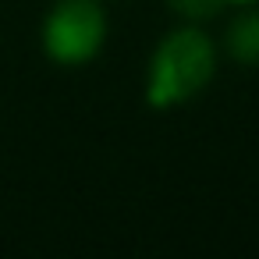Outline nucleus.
I'll return each instance as SVG.
<instances>
[{"label": "nucleus", "instance_id": "obj_3", "mask_svg": "<svg viewBox=\"0 0 259 259\" xmlns=\"http://www.w3.org/2000/svg\"><path fill=\"white\" fill-rule=\"evenodd\" d=\"M220 54H231L245 68H259V0L234 11L227 36L220 43Z\"/></svg>", "mask_w": 259, "mask_h": 259}, {"label": "nucleus", "instance_id": "obj_1", "mask_svg": "<svg viewBox=\"0 0 259 259\" xmlns=\"http://www.w3.org/2000/svg\"><path fill=\"white\" fill-rule=\"evenodd\" d=\"M220 68V43L199 25L185 22L170 29L146 64V103L153 110H174L202 96Z\"/></svg>", "mask_w": 259, "mask_h": 259}, {"label": "nucleus", "instance_id": "obj_4", "mask_svg": "<svg viewBox=\"0 0 259 259\" xmlns=\"http://www.w3.org/2000/svg\"><path fill=\"white\" fill-rule=\"evenodd\" d=\"M245 4H252V0H170V8L185 22H206V18H217L224 11H238Z\"/></svg>", "mask_w": 259, "mask_h": 259}, {"label": "nucleus", "instance_id": "obj_2", "mask_svg": "<svg viewBox=\"0 0 259 259\" xmlns=\"http://www.w3.org/2000/svg\"><path fill=\"white\" fill-rule=\"evenodd\" d=\"M107 32L110 22L103 0H54L39 29V43L57 68H85L103 54Z\"/></svg>", "mask_w": 259, "mask_h": 259}]
</instances>
